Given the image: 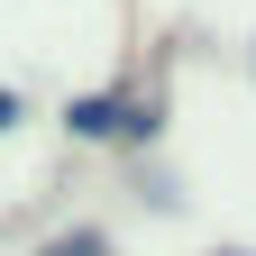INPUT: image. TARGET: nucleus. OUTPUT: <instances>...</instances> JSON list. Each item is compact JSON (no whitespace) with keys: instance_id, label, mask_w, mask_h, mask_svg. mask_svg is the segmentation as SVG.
Segmentation results:
<instances>
[{"instance_id":"f257e3e1","label":"nucleus","mask_w":256,"mask_h":256,"mask_svg":"<svg viewBox=\"0 0 256 256\" xmlns=\"http://www.w3.org/2000/svg\"><path fill=\"white\" fill-rule=\"evenodd\" d=\"M74 128H82V138H110V128H146V119L128 101H74Z\"/></svg>"},{"instance_id":"f03ea898","label":"nucleus","mask_w":256,"mask_h":256,"mask_svg":"<svg viewBox=\"0 0 256 256\" xmlns=\"http://www.w3.org/2000/svg\"><path fill=\"white\" fill-rule=\"evenodd\" d=\"M37 256H110V238H101V229H64V238H46Z\"/></svg>"}]
</instances>
